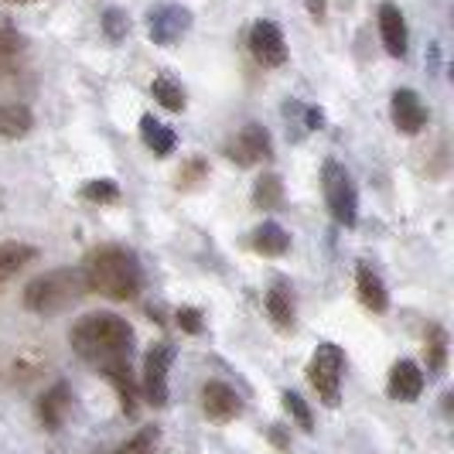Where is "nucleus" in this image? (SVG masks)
<instances>
[{
	"instance_id": "obj_28",
	"label": "nucleus",
	"mask_w": 454,
	"mask_h": 454,
	"mask_svg": "<svg viewBox=\"0 0 454 454\" xmlns=\"http://www.w3.org/2000/svg\"><path fill=\"white\" fill-rule=\"evenodd\" d=\"M284 407H287V413L294 417V424L301 427L304 434L315 431V417H311V407L304 403V396L301 393H284Z\"/></svg>"
},
{
	"instance_id": "obj_29",
	"label": "nucleus",
	"mask_w": 454,
	"mask_h": 454,
	"mask_svg": "<svg viewBox=\"0 0 454 454\" xmlns=\"http://www.w3.org/2000/svg\"><path fill=\"white\" fill-rule=\"evenodd\" d=\"M0 51H4V55H14V59H21V51H24L21 31L7 21V18H0Z\"/></svg>"
},
{
	"instance_id": "obj_13",
	"label": "nucleus",
	"mask_w": 454,
	"mask_h": 454,
	"mask_svg": "<svg viewBox=\"0 0 454 454\" xmlns=\"http://www.w3.org/2000/svg\"><path fill=\"white\" fill-rule=\"evenodd\" d=\"M68 413H72V389H68V383L59 380L55 387L42 393V400H38V420H42L45 431H62Z\"/></svg>"
},
{
	"instance_id": "obj_32",
	"label": "nucleus",
	"mask_w": 454,
	"mask_h": 454,
	"mask_svg": "<svg viewBox=\"0 0 454 454\" xmlns=\"http://www.w3.org/2000/svg\"><path fill=\"white\" fill-rule=\"evenodd\" d=\"M304 7H308V14H311L315 21H321L325 11H328V0H304Z\"/></svg>"
},
{
	"instance_id": "obj_17",
	"label": "nucleus",
	"mask_w": 454,
	"mask_h": 454,
	"mask_svg": "<svg viewBox=\"0 0 454 454\" xmlns=\"http://www.w3.org/2000/svg\"><path fill=\"white\" fill-rule=\"evenodd\" d=\"M35 116L24 103H0V140H21L31 134Z\"/></svg>"
},
{
	"instance_id": "obj_8",
	"label": "nucleus",
	"mask_w": 454,
	"mask_h": 454,
	"mask_svg": "<svg viewBox=\"0 0 454 454\" xmlns=\"http://www.w3.org/2000/svg\"><path fill=\"white\" fill-rule=\"evenodd\" d=\"M171 363H175V345L171 341H158V345L147 348V359H144V396L154 407L168 403V372H171Z\"/></svg>"
},
{
	"instance_id": "obj_26",
	"label": "nucleus",
	"mask_w": 454,
	"mask_h": 454,
	"mask_svg": "<svg viewBox=\"0 0 454 454\" xmlns=\"http://www.w3.org/2000/svg\"><path fill=\"white\" fill-rule=\"evenodd\" d=\"M103 35H106L110 42H123V38L130 35V18H127V11L106 7V11H103Z\"/></svg>"
},
{
	"instance_id": "obj_15",
	"label": "nucleus",
	"mask_w": 454,
	"mask_h": 454,
	"mask_svg": "<svg viewBox=\"0 0 454 454\" xmlns=\"http://www.w3.org/2000/svg\"><path fill=\"white\" fill-rule=\"evenodd\" d=\"M356 291H359V301H363L365 311H372V315H383V311L389 308L387 284L380 280V273L372 270L369 263H359V267H356Z\"/></svg>"
},
{
	"instance_id": "obj_16",
	"label": "nucleus",
	"mask_w": 454,
	"mask_h": 454,
	"mask_svg": "<svg viewBox=\"0 0 454 454\" xmlns=\"http://www.w3.org/2000/svg\"><path fill=\"white\" fill-rule=\"evenodd\" d=\"M267 315L277 325V332H294V291L287 280H273V287L267 291Z\"/></svg>"
},
{
	"instance_id": "obj_14",
	"label": "nucleus",
	"mask_w": 454,
	"mask_h": 454,
	"mask_svg": "<svg viewBox=\"0 0 454 454\" xmlns=\"http://www.w3.org/2000/svg\"><path fill=\"white\" fill-rule=\"evenodd\" d=\"M387 393L393 400H400V403H413L424 393V372H420V365L410 363V359H400V363L389 369Z\"/></svg>"
},
{
	"instance_id": "obj_7",
	"label": "nucleus",
	"mask_w": 454,
	"mask_h": 454,
	"mask_svg": "<svg viewBox=\"0 0 454 454\" xmlns=\"http://www.w3.org/2000/svg\"><path fill=\"white\" fill-rule=\"evenodd\" d=\"M226 158L239 168H253V164H263L273 158V140L267 134V127L260 123H247L239 134L226 144Z\"/></svg>"
},
{
	"instance_id": "obj_33",
	"label": "nucleus",
	"mask_w": 454,
	"mask_h": 454,
	"mask_svg": "<svg viewBox=\"0 0 454 454\" xmlns=\"http://www.w3.org/2000/svg\"><path fill=\"white\" fill-rule=\"evenodd\" d=\"M14 66H18V59H14V55H4V51H0V75L14 72Z\"/></svg>"
},
{
	"instance_id": "obj_1",
	"label": "nucleus",
	"mask_w": 454,
	"mask_h": 454,
	"mask_svg": "<svg viewBox=\"0 0 454 454\" xmlns=\"http://www.w3.org/2000/svg\"><path fill=\"white\" fill-rule=\"evenodd\" d=\"M68 345L82 363L103 372L110 365H130L134 328L114 311H92L68 328Z\"/></svg>"
},
{
	"instance_id": "obj_23",
	"label": "nucleus",
	"mask_w": 454,
	"mask_h": 454,
	"mask_svg": "<svg viewBox=\"0 0 454 454\" xmlns=\"http://www.w3.org/2000/svg\"><path fill=\"white\" fill-rule=\"evenodd\" d=\"M424 359H427V369H431V372H441V369L448 365V332H444L441 325H431V328H427Z\"/></svg>"
},
{
	"instance_id": "obj_9",
	"label": "nucleus",
	"mask_w": 454,
	"mask_h": 454,
	"mask_svg": "<svg viewBox=\"0 0 454 454\" xmlns=\"http://www.w3.org/2000/svg\"><path fill=\"white\" fill-rule=\"evenodd\" d=\"M250 51L263 68H280L287 62V42L277 21H256L250 31Z\"/></svg>"
},
{
	"instance_id": "obj_34",
	"label": "nucleus",
	"mask_w": 454,
	"mask_h": 454,
	"mask_svg": "<svg viewBox=\"0 0 454 454\" xmlns=\"http://www.w3.org/2000/svg\"><path fill=\"white\" fill-rule=\"evenodd\" d=\"M304 120H308V127H311V130H315V127H321V123H325V116H321L318 110H308V116H304Z\"/></svg>"
},
{
	"instance_id": "obj_25",
	"label": "nucleus",
	"mask_w": 454,
	"mask_h": 454,
	"mask_svg": "<svg viewBox=\"0 0 454 454\" xmlns=\"http://www.w3.org/2000/svg\"><path fill=\"white\" fill-rule=\"evenodd\" d=\"M79 195L92 205H116L123 199V192H120V184L114 178H92V182H86L79 188Z\"/></svg>"
},
{
	"instance_id": "obj_3",
	"label": "nucleus",
	"mask_w": 454,
	"mask_h": 454,
	"mask_svg": "<svg viewBox=\"0 0 454 454\" xmlns=\"http://www.w3.org/2000/svg\"><path fill=\"white\" fill-rule=\"evenodd\" d=\"M86 291V280H82V270L75 267H55V270L35 277L27 287H24V308L31 315H59L72 308L75 301H82Z\"/></svg>"
},
{
	"instance_id": "obj_35",
	"label": "nucleus",
	"mask_w": 454,
	"mask_h": 454,
	"mask_svg": "<svg viewBox=\"0 0 454 454\" xmlns=\"http://www.w3.org/2000/svg\"><path fill=\"white\" fill-rule=\"evenodd\" d=\"M270 437L277 448H287V441H284V431H280V427H270Z\"/></svg>"
},
{
	"instance_id": "obj_5",
	"label": "nucleus",
	"mask_w": 454,
	"mask_h": 454,
	"mask_svg": "<svg viewBox=\"0 0 454 454\" xmlns=\"http://www.w3.org/2000/svg\"><path fill=\"white\" fill-rule=\"evenodd\" d=\"M341 372H345V352L339 345L325 341L315 348L311 363H308V380L318 389V396L325 400V407H339L341 400Z\"/></svg>"
},
{
	"instance_id": "obj_11",
	"label": "nucleus",
	"mask_w": 454,
	"mask_h": 454,
	"mask_svg": "<svg viewBox=\"0 0 454 454\" xmlns=\"http://www.w3.org/2000/svg\"><path fill=\"white\" fill-rule=\"evenodd\" d=\"M202 413L212 424H229L243 413V400L236 396V389L219 383V380H208L202 387Z\"/></svg>"
},
{
	"instance_id": "obj_19",
	"label": "nucleus",
	"mask_w": 454,
	"mask_h": 454,
	"mask_svg": "<svg viewBox=\"0 0 454 454\" xmlns=\"http://www.w3.org/2000/svg\"><path fill=\"white\" fill-rule=\"evenodd\" d=\"M35 260H38V250L27 243H0V287Z\"/></svg>"
},
{
	"instance_id": "obj_2",
	"label": "nucleus",
	"mask_w": 454,
	"mask_h": 454,
	"mask_svg": "<svg viewBox=\"0 0 454 454\" xmlns=\"http://www.w3.org/2000/svg\"><path fill=\"white\" fill-rule=\"evenodd\" d=\"M82 280H86V291L99 297H110V301H137L144 291V273L140 263L130 250L123 247H99L86 256V263L79 267Z\"/></svg>"
},
{
	"instance_id": "obj_21",
	"label": "nucleus",
	"mask_w": 454,
	"mask_h": 454,
	"mask_svg": "<svg viewBox=\"0 0 454 454\" xmlns=\"http://www.w3.org/2000/svg\"><path fill=\"white\" fill-rule=\"evenodd\" d=\"M103 376L114 383L116 396H120V403H123V413L134 417L137 413V387H134V376H130V365H110V369H103Z\"/></svg>"
},
{
	"instance_id": "obj_10",
	"label": "nucleus",
	"mask_w": 454,
	"mask_h": 454,
	"mask_svg": "<svg viewBox=\"0 0 454 454\" xmlns=\"http://www.w3.org/2000/svg\"><path fill=\"white\" fill-rule=\"evenodd\" d=\"M389 116H393V127L407 137H417L427 127V106H424V99L413 90L393 92V99H389Z\"/></svg>"
},
{
	"instance_id": "obj_6",
	"label": "nucleus",
	"mask_w": 454,
	"mask_h": 454,
	"mask_svg": "<svg viewBox=\"0 0 454 454\" xmlns=\"http://www.w3.org/2000/svg\"><path fill=\"white\" fill-rule=\"evenodd\" d=\"M192 31V11L182 4H154L147 11V38L154 45H178Z\"/></svg>"
},
{
	"instance_id": "obj_18",
	"label": "nucleus",
	"mask_w": 454,
	"mask_h": 454,
	"mask_svg": "<svg viewBox=\"0 0 454 454\" xmlns=\"http://www.w3.org/2000/svg\"><path fill=\"white\" fill-rule=\"evenodd\" d=\"M250 243L260 256H284V253L291 250V232L284 226H277L273 219H267L263 226H256Z\"/></svg>"
},
{
	"instance_id": "obj_24",
	"label": "nucleus",
	"mask_w": 454,
	"mask_h": 454,
	"mask_svg": "<svg viewBox=\"0 0 454 454\" xmlns=\"http://www.w3.org/2000/svg\"><path fill=\"white\" fill-rule=\"evenodd\" d=\"M151 92H154V99H158V106L164 110H171V114H182L184 103H188V96L184 90L175 82V79H168V75H158L154 82H151Z\"/></svg>"
},
{
	"instance_id": "obj_4",
	"label": "nucleus",
	"mask_w": 454,
	"mask_h": 454,
	"mask_svg": "<svg viewBox=\"0 0 454 454\" xmlns=\"http://www.w3.org/2000/svg\"><path fill=\"white\" fill-rule=\"evenodd\" d=\"M321 184H325V202H328L332 219L345 229L356 226L359 223V195H356V184H352L348 171L341 168L339 160H325Z\"/></svg>"
},
{
	"instance_id": "obj_31",
	"label": "nucleus",
	"mask_w": 454,
	"mask_h": 454,
	"mask_svg": "<svg viewBox=\"0 0 454 454\" xmlns=\"http://www.w3.org/2000/svg\"><path fill=\"white\" fill-rule=\"evenodd\" d=\"M175 321H178V328H182L184 335H202V311L199 308H178V315H175Z\"/></svg>"
},
{
	"instance_id": "obj_22",
	"label": "nucleus",
	"mask_w": 454,
	"mask_h": 454,
	"mask_svg": "<svg viewBox=\"0 0 454 454\" xmlns=\"http://www.w3.org/2000/svg\"><path fill=\"white\" fill-rule=\"evenodd\" d=\"M253 205L260 212H277L284 205V178L280 175H263L253 184Z\"/></svg>"
},
{
	"instance_id": "obj_27",
	"label": "nucleus",
	"mask_w": 454,
	"mask_h": 454,
	"mask_svg": "<svg viewBox=\"0 0 454 454\" xmlns=\"http://www.w3.org/2000/svg\"><path fill=\"white\" fill-rule=\"evenodd\" d=\"M160 441V431L158 427H144V431H137L123 448H116L114 454H154V448H158Z\"/></svg>"
},
{
	"instance_id": "obj_20",
	"label": "nucleus",
	"mask_w": 454,
	"mask_h": 454,
	"mask_svg": "<svg viewBox=\"0 0 454 454\" xmlns=\"http://www.w3.org/2000/svg\"><path fill=\"white\" fill-rule=\"evenodd\" d=\"M140 137H144V144L158 154V158H168L171 151H175V144H178V137H175V130H168L160 120H154V116H140Z\"/></svg>"
},
{
	"instance_id": "obj_36",
	"label": "nucleus",
	"mask_w": 454,
	"mask_h": 454,
	"mask_svg": "<svg viewBox=\"0 0 454 454\" xmlns=\"http://www.w3.org/2000/svg\"><path fill=\"white\" fill-rule=\"evenodd\" d=\"M7 4H38V0H7Z\"/></svg>"
},
{
	"instance_id": "obj_30",
	"label": "nucleus",
	"mask_w": 454,
	"mask_h": 454,
	"mask_svg": "<svg viewBox=\"0 0 454 454\" xmlns=\"http://www.w3.org/2000/svg\"><path fill=\"white\" fill-rule=\"evenodd\" d=\"M208 175V160L205 158H188L184 160V168L178 171V188H192V184H199Z\"/></svg>"
},
{
	"instance_id": "obj_12",
	"label": "nucleus",
	"mask_w": 454,
	"mask_h": 454,
	"mask_svg": "<svg viewBox=\"0 0 454 454\" xmlns=\"http://www.w3.org/2000/svg\"><path fill=\"white\" fill-rule=\"evenodd\" d=\"M380 35H383V45H387V55L393 59H403L410 48V35H407V18L396 4H380Z\"/></svg>"
}]
</instances>
